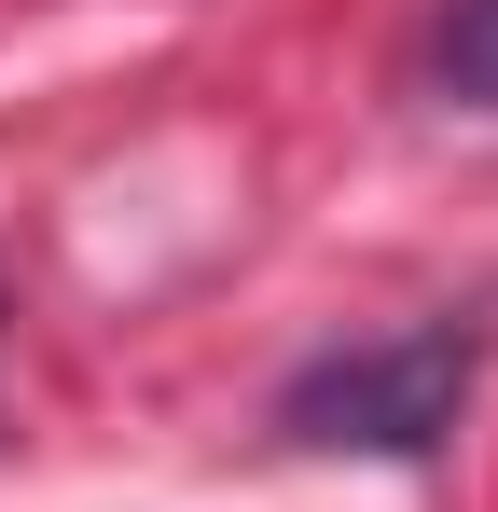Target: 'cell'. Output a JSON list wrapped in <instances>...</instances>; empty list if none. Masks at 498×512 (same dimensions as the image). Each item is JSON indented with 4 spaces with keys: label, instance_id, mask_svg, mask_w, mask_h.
<instances>
[{
    "label": "cell",
    "instance_id": "7a4b0ae2",
    "mask_svg": "<svg viewBox=\"0 0 498 512\" xmlns=\"http://www.w3.org/2000/svg\"><path fill=\"white\" fill-rule=\"evenodd\" d=\"M429 70L471 97V111H498V0H443V28H429Z\"/></svg>",
    "mask_w": 498,
    "mask_h": 512
},
{
    "label": "cell",
    "instance_id": "6da1fadb",
    "mask_svg": "<svg viewBox=\"0 0 498 512\" xmlns=\"http://www.w3.org/2000/svg\"><path fill=\"white\" fill-rule=\"evenodd\" d=\"M485 374V319H415V333H374V346H332L319 374H291L277 429L305 443H360V457H429L457 402Z\"/></svg>",
    "mask_w": 498,
    "mask_h": 512
}]
</instances>
